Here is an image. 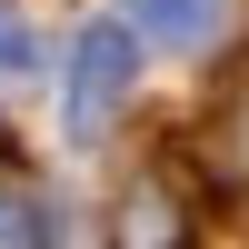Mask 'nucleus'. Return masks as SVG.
Listing matches in <instances>:
<instances>
[{
	"instance_id": "3",
	"label": "nucleus",
	"mask_w": 249,
	"mask_h": 249,
	"mask_svg": "<svg viewBox=\"0 0 249 249\" xmlns=\"http://www.w3.org/2000/svg\"><path fill=\"white\" fill-rule=\"evenodd\" d=\"M120 10H130V30L160 40V50H210L239 0H120Z\"/></svg>"
},
{
	"instance_id": "2",
	"label": "nucleus",
	"mask_w": 249,
	"mask_h": 249,
	"mask_svg": "<svg viewBox=\"0 0 249 249\" xmlns=\"http://www.w3.org/2000/svg\"><path fill=\"white\" fill-rule=\"evenodd\" d=\"M190 239H199V210L170 170H140L110 199V249H190Z\"/></svg>"
},
{
	"instance_id": "4",
	"label": "nucleus",
	"mask_w": 249,
	"mask_h": 249,
	"mask_svg": "<svg viewBox=\"0 0 249 249\" xmlns=\"http://www.w3.org/2000/svg\"><path fill=\"white\" fill-rule=\"evenodd\" d=\"M40 230H50L40 199H30V190H0V249H40Z\"/></svg>"
},
{
	"instance_id": "5",
	"label": "nucleus",
	"mask_w": 249,
	"mask_h": 249,
	"mask_svg": "<svg viewBox=\"0 0 249 249\" xmlns=\"http://www.w3.org/2000/svg\"><path fill=\"white\" fill-rule=\"evenodd\" d=\"M0 160H10V120H0Z\"/></svg>"
},
{
	"instance_id": "1",
	"label": "nucleus",
	"mask_w": 249,
	"mask_h": 249,
	"mask_svg": "<svg viewBox=\"0 0 249 249\" xmlns=\"http://www.w3.org/2000/svg\"><path fill=\"white\" fill-rule=\"evenodd\" d=\"M130 70H140V50H130L120 20H90V30L70 40V100H60V110H70L80 140H100L120 110H130Z\"/></svg>"
}]
</instances>
